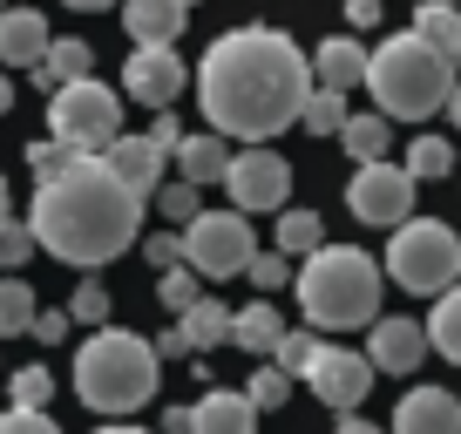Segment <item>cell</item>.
Returning a JSON list of instances; mask_svg holds the SVG:
<instances>
[{"label": "cell", "mask_w": 461, "mask_h": 434, "mask_svg": "<svg viewBox=\"0 0 461 434\" xmlns=\"http://www.w3.org/2000/svg\"><path fill=\"white\" fill-rule=\"evenodd\" d=\"M305 387H312V401H326L332 414H360V401L374 393V360H366V353H346V347H319L312 366H305Z\"/></svg>", "instance_id": "11"}, {"label": "cell", "mask_w": 461, "mask_h": 434, "mask_svg": "<svg viewBox=\"0 0 461 434\" xmlns=\"http://www.w3.org/2000/svg\"><path fill=\"white\" fill-rule=\"evenodd\" d=\"M68 326H75V319H68V305H61V312H55V305H41V312H34V326H28V333L41 339V347H55V339H68Z\"/></svg>", "instance_id": "42"}, {"label": "cell", "mask_w": 461, "mask_h": 434, "mask_svg": "<svg viewBox=\"0 0 461 434\" xmlns=\"http://www.w3.org/2000/svg\"><path fill=\"white\" fill-rule=\"evenodd\" d=\"M176 339H184V353H211V347H230V305L203 292V299L190 305V312H176Z\"/></svg>", "instance_id": "20"}, {"label": "cell", "mask_w": 461, "mask_h": 434, "mask_svg": "<svg viewBox=\"0 0 461 434\" xmlns=\"http://www.w3.org/2000/svg\"><path fill=\"white\" fill-rule=\"evenodd\" d=\"M34 251H41V245H34L28 217H7V224H0V272H21Z\"/></svg>", "instance_id": "33"}, {"label": "cell", "mask_w": 461, "mask_h": 434, "mask_svg": "<svg viewBox=\"0 0 461 434\" xmlns=\"http://www.w3.org/2000/svg\"><path fill=\"white\" fill-rule=\"evenodd\" d=\"M414 34L428 48H441L447 61H461V7H447V0H420V7H414Z\"/></svg>", "instance_id": "24"}, {"label": "cell", "mask_w": 461, "mask_h": 434, "mask_svg": "<svg viewBox=\"0 0 461 434\" xmlns=\"http://www.w3.org/2000/svg\"><path fill=\"white\" fill-rule=\"evenodd\" d=\"M48 130L61 136L68 149H82V157H102V149L122 136V95H115L109 82H61L55 95H48Z\"/></svg>", "instance_id": "7"}, {"label": "cell", "mask_w": 461, "mask_h": 434, "mask_svg": "<svg viewBox=\"0 0 461 434\" xmlns=\"http://www.w3.org/2000/svg\"><path fill=\"white\" fill-rule=\"evenodd\" d=\"M346 116H353V109H346V95H332V88H312V95H305V109H299V122H305L312 136H339Z\"/></svg>", "instance_id": "30"}, {"label": "cell", "mask_w": 461, "mask_h": 434, "mask_svg": "<svg viewBox=\"0 0 461 434\" xmlns=\"http://www.w3.org/2000/svg\"><path fill=\"white\" fill-rule=\"evenodd\" d=\"M143 258L157 265V272H176V265H184V238H170V231L143 238Z\"/></svg>", "instance_id": "41"}, {"label": "cell", "mask_w": 461, "mask_h": 434, "mask_svg": "<svg viewBox=\"0 0 461 434\" xmlns=\"http://www.w3.org/2000/svg\"><path fill=\"white\" fill-rule=\"evenodd\" d=\"M190 21V0H122V28L136 48H176Z\"/></svg>", "instance_id": "17"}, {"label": "cell", "mask_w": 461, "mask_h": 434, "mask_svg": "<svg viewBox=\"0 0 461 434\" xmlns=\"http://www.w3.org/2000/svg\"><path fill=\"white\" fill-rule=\"evenodd\" d=\"M312 75H319V88L346 95V88H360V82H366V48L353 41V34H332V41L312 48Z\"/></svg>", "instance_id": "19"}, {"label": "cell", "mask_w": 461, "mask_h": 434, "mask_svg": "<svg viewBox=\"0 0 461 434\" xmlns=\"http://www.w3.org/2000/svg\"><path fill=\"white\" fill-rule=\"evenodd\" d=\"M75 14H102V7H122V0H68Z\"/></svg>", "instance_id": "48"}, {"label": "cell", "mask_w": 461, "mask_h": 434, "mask_svg": "<svg viewBox=\"0 0 461 434\" xmlns=\"http://www.w3.org/2000/svg\"><path fill=\"white\" fill-rule=\"evenodd\" d=\"M380 272L401 292H420V299H441L447 285H461V238L447 231L441 217H407L393 224V245Z\"/></svg>", "instance_id": "6"}, {"label": "cell", "mask_w": 461, "mask_h": 434, "mask_svg": "<svg viewBox=\"0 0 461 434\" xmlns=\"http://www.w3.org/2000/svg\"><path fill=\"white\" fill-rule=\"evenodd\" d=\"M278 339H285V319H278V305H238L230 312V347H245L251 360H272L278 353Z\"/></svg>", "instance_id": "22"}, {"label": "cell", "mask_w": 461, "mask_h": 434, "mask_svg": "<svg viewBox=\"0 0 461 434\" xmlns=\"http://www.w3.org/2000/svg\"><path fill=\"white\" fill-rule=\"evenodd\" d=\"M346 21H353V28H374V21H380V0H346Z\"/></svg>", "instance_id": "44"}, {"label": "cell", "mask_w": 461, "mask_h": 434, "mask_svg": "<svg viewBox=\"0 0 461 434\" xmlns=\"http://www.w3.org/2000/svg\"><path fill=\"white\" fill-rule=\"evenodd\" d=\"M102 163H109V170H115L122 184L136 190V197L149 203V197L163 190V170H170V149H157L149 136H130V130H122L109 149H102Z\"/></svg>", "instance_id": "14"}, {"label": "cell", "mask_w": 461, "mask_h": 434, "mask_svg": "<svg viewBox=\"0 0 461 434\" xmlns=\"http://www.w3.org/2000/svg\"><path fill=\"white\" fill-rule=\"evenodd\" d=\"M170 163H176V176H184V184H224V170H230V149H224V136H184V143L170 149Z\"/></svg>", "instance_id": "23"}, {"label": "cell", "mask_w": 461, "mask_h": 434, "mask_svg": "<svg viewBox=\"0 0 461 434\" xmlns=\"http://www.w3.org/2000/svg\"><path fill=\"white\" fill-rule=\"evenodd\" d=\"M326 347V339H312V333H299V326H285V339H278V353H272V366H285L292 380H305V366H312V353Z\"/></svg>", "instance_id": "34"}, {"label": "cell", "mask_w": 461, "mask_h": 434, "mask_svg": "<svg viewBox=\"0 0 461 434\" xmlns=\"http://www.w3.org/2000/svg\"><path fill=\"white\" fill-rule=\"evenodd\" d=\"M190 434H258V407L230 387H211L203 401H190Z\"/></svg>", "instance_id": "18"}, {"label": "cell", "mask_w": 461, "mask_h": 434, "mask_svg": "<svg viewBox=\"0 0 461 434\" xmlns=\"http://www.w3.org/2000/svg\"><path fill=\"white\" fill-rule=\"evenodd\" d=\"M224 190H230V211H285L292 197V163L278 157L272 143H245L230 149V170H224Z\"/></svg>", "instance_id": "9"}, {"label": "cell", "mask_w": 461, "mask_h": 434, "mask_svg": "<svg viewBox=\"0 0 461 434\" xmlns=\"http://www.w3.org/2000/svg\"><path fill=\"white\" fill-rule=\"evenodd\" d=\"M157 292H163V305H170V312H190V305L203 299V278L190 272V265H176V272H163Z\"/></svg>", "instance_id": "38"}, {"label": "cell", "mask_w": 461, "mask_h": 434, "mask_svg": "<svg viewBox=\"0 0 461 434\" xmlns=\"http://www.w3.org/2000/svg\"><path fill=\"white\" fill-rule=\"evenodd\" d=\"M420 326H428V353H441V360L461 366V285H447Z\"/></svg>", "instance_id": "25"}, {"label": "cell", "mask_w": 461, "mask_h": 434, "mask_svg": "<svg viewBox=\"0 0 461 434\" xmlns=\"http://www.w3.org/2000/svg\"><path fill=\"white\" fill-rule=\"evenodd\" d=\"M455 163H461V157L447 149V136H414V143H407V163H401V170L414 176V184H428V176H447Z\"/></svg>", "instance_id": "29"}, {"label": "cell", "mask_w": 461, "mask_h": 434, "mask_svg": "<svg viewBox=\"0 0 461 434\" xmlns=\"http://www.w3.org/2000/svg\"><path fill=\"white\" fill-rule=\"evenodd\" d=\"M245 278H251L258 292H278V285L292 278V258H285V251H258V258L245 265Z\"/></svg>", "instance_id": "39"}, {"label": "cell", "mask_w": 461, "mask_h": 434, "mask_svg": "<svg viewBox=\"0 0 461 434\" xmlns=\"http://www.w3.org/2000/svg\"><path fill=\"white\" fill-rule=\"evenodd\" d=\"M319 245H326V217L319 211H285L278 217V251H285V258H312Z\"/></svg>", "instance_id": "28"}, {"label": "cell", "mask_w": 461, "mask_h": 434, "mask_svg": "<svg viewBox=\"0 0 461 434\" xmlns=\"http://www.w3.org/2000/svg\"><path fill=\"white\" fill-rule=\"evenodd\" d=\"M7 109H14V75L0 68V116H7Z\"/></svg>", "instance_id": "47"}, {"label": "cell", "mask_w": 461, "mask_h": 434, "mask_svg": "<svg viewBox=\"0 0 461 434\" xmlns=\"http://www.w3.org/2000/svg\"><path fill=\"white\" fill-rule=\"evenodd\" d=\"M7 217H14V203H7V176H0V224H7Z\"/></svg>", "instance_id": "50"}, {"label": "cell", "mask_w": 461, "mask_h": 434, "mask_svg": "<svg viewBox=\"0 0 461 434\" xmlns=\"http://www.w3.org/2000/svg\"><path fill=\"white\" fill-rule=\"evenodd\" d=\"M387 136H393V122L380 116V109H374V116L353 109L346 130H339V143H346V157H353V163H380V157H387Z\"/></svg>", "instance_id": "26"}, {"label": "cell", "mask_w": 461, "mask_h": 434, "mask_svg": "<svg viewBox=\"0 0 461 434\" xmlns=\"http://www.w3.org/2000/svg\"><path fill=\"white\" fill-rule=\"evenodd\" d=\"M245 401L258 407V414L285 407V401H292V374H285V366H272V360H265V366H251V380H245Z\"/></svg>", "instance_id": "32"}, {"label": "cell", "mask_w": 461, "mask_h": 434, "mask_svg": "<svg viewBox=\"0 0 461 434\" xmlns=\"http://www.w3.org/2000/svg\"><path fill=\"white\" fill-rule=\"evenodd\" d=\"M88 75H95V48H88L82 34H55L48 55H41V68H34V82L55 95L61 82H88Z\"/></svg>", "instance_id": "21"}, {"label": "cell", "mask_w": 461, "mask_h": 434, "mask_svg": "<svg viewBox=\"0 0 461 434\" xmlns=\"http://www.w3.org/2000/svg\"><path fill=\"white\" fill-rule=\"evenodd\" d=\"M48 21L41 7H0V68H41L48 55Z\"/></svg>", "instance_id": "16"}, {"label": "cell", "mask_w": 461, "mask_h": 434, "mask_svg": "<svg viewBox=\"0 0 461 434\" xmlns=\"http://www.w3.org/2000/svg\"><path fill=\"white\" fill-rule=\"evenodd\" d=\"M95 434H149V428H122V420H115V428H95Z\"/></svg>", "instance_id": "51"}, {"label": "cell", "mask_w": 461, "mask_h": 434, "mask_svg": "<svg viewBox=\"0 0 461 434\" xmlns=\"http://www.w3.org/2000/svg\"><path fill=\"white\" fill-rule=\"evenodd\" d=\"M28 231H34V245H41L48 258L75 265V272H95V265L122 258V251L143 238V197L102 157H82L68 176L34 190Z\"/></svg>", "instance_id": "2"}, {"label": "cell", "mask_w": 461, "mask_h": 434, "mask_svg": "<svg viewBox=\"0 0 461 434\" xmlns=\"http://www.w3.org/2000/svg\"><path fill=\"white\" fill-rule=\"evenodd\" d=\"M68 319L75 326H102V319H109V285H102V278H82L75 299H68Z\"/></svg>", "instance_id": "36"}, {"label": "cell", "mask_w": 461, "mask_h": 434, "mask_svg": "<svg viewBox=\"0 0 461 434\" xmlns=\"http://www.w3.org/2000/svg\"><path fill=\"white\" fill-rule=\"evenodd\" d=\"M366 360H374V374H414L420 360H428V326L420 319H374L366 326Z\"/></svg>", "instance_id": "13"}, {"label": "cell", "mask_w": 461, "mask_h": 434, "mask_svg": "<svg viewBox=\"0 0 461 434\" xmlns=\"http://www.w3.org/2000/svg\"><path fill=\"white\" fill-rule=\"evenodd\" d=\"M34 312H41V305H34V285L28 278H0V339H21L34 326Z\"/></svg>", "instance_id": "27"}, {"label": "cell", "mask_w": 461, "mask_h": 434, "mask_svg": "<svg viewBox=\"0 0 461 434\" xmlns=\"http://www.w3.org/2000/svg\"><path fill=\"white\" fill-rule=\"evenodd\" d=\"M184 265L217 285V278H245V265L258 258V238H251V217L245 211H197L184 224Z\"/></svg>", "instance_id": "8"}, {"label": "cell", "mask_w": 461, "mask_h": 434, "mask_svg": "<svg viewBox=\"0 0 461 434\" xmlns=\"http://www.w3.org/2000/svg\"><path fill=\"white\" fill-rule=\"evenodd\" d=\"M190 7H197V0H190Z\"/></svg>", "instance_id": "52"}, {"label": "cell", "mask_w": 461, "mask_h": 434, "mask_svg": "<svg viewBox=\"0 0 461 434\" xmlns=\"http://www.w3.org/2000/svg\"><path fill=\"white\" fill-rule=\"evenodd\" d=\"M332 434H387V428H374V420H360V414H339V428Z\"/></svg>", "instance_id": "45"}, {"label": "cell", "mask_w": 461, "mask_h": 434, "mask_svg": "<svg viewBox=\"0 0 461 434\" xmlns=\"http://www.w3.org/2000/svg\"><path fill=\"white\" fill-rule=\"evenodd\" d=\"M346 211L360 217V224H374V231H393V224H407L414 217V176L401 170V163H360L353 170V184H346Z\"/></svg>", "instance_id": "10"}, {"label": "cell", "mask_w": 461, "mask_h": 434, "mask_svg": "<svg viewBox=\"0 0 461 434\" xmlns=\"http://www.w3.org/2000/svg\"><path fill=\"white\" fill-rule=\"evenodd\" d=\"M0 7H7V0H0Z\"/></svg>", "instance_id": "54"}, {"label": "cell", "mask_w": 461, "mask_h": 434, "mask_svg": "<svg viewBox=\"0 0 461 434\" xmlns=\"http://www.w3.org/2000/svg\"><path fill=\"white\" fill-rule=\"evenodd\" d=\"M292 292L305 305V326L319 333H353L380 319V265L360 245H319L292 272Z\"/></svg>", "instance_id": "3"}, {"label": "cell", "mask_w": 461, "mask_h": 434, "mask_svg": "<svg viewBox=\"0 0 461 434\" xmlns=\"http://www.w3.org/2000/svg\"><path fill=\"white\" fill-rule=\"evenodd\" d=\"M157 211H163V217H176V231H184L190 217L203 211V190H197V184H184V176H176V184H163V190H157Z\"/></svg>", "instance_id": "35"}, {"label": "cell", "mask_w": 461, "mask_h": 434, "mask_svg": "<svg viewBox=\"0 0 461 434\" xmlns=\"http://www.w3.org/2000/svg\"><path fill=\"white\" fill-rule=\"evenodd\" d=\"M7 393H14V407H48L55 374H48V366H21V374H7Z\"/></svg>", "instance_id": "37"}, {"label": "cell", "mask_w": 461, "mask_h": 434, "mask_svg": "<svg viewBox=\"0 0 461 434\" xmlns=\"http://www.w3.org/2000/svg\"><path fill=\"white\" fill-rule=\"evenodd\" d=\"M387 434H461V401L447 387H414V393H401Z\"/></svg>", "instance_id": "15"}, {"label": "cell", "mask_w": 461, "mask_h": 434, "mask_svg": "<svg viewBox=\"0 0 461 434\" xmlns=\"http://www.w3.org/2000/svg\"><path fill=\"white\" fill-rule=\"evenodd\" d=\"M447 116H455V130H461V82H455V95H447Z\"/></svg>", "instance_id": "49"}, {"label": "cell", "mask_w": 461, "mask_h": 434, "mask_svg": "<svg viewBox=\"0 0 461 434\" xmlns=\"http://www.w3.org/2000/svg\"><path fill=\"white\" fill-rule=\"evenodd\" d=\"M184 88H190V68H184L176 48H136V55L122 61V95L143 102V109H170Z\"/></svg>", "instance_id": "12"}, {"label": "cell", "mask_w": 461, "mask_h": 434, "mask_svg": "<svg viewBox=\"0 0 461 434\" xmlns=\"http://www.w3.org/2000/svg\"><path fill=\"white\" fill-rule=\"evenodd\" d=\"M447 7H455V0H447Z\"/></svg>", "instance_id": "53"}, {"label": "cell", "mask_w": 461, "mask_h": 434, "mask_svg": "<svg viewBox=\"0 0 461 434\" xmlns=\"http://www.w3.org/2000/svg\"><path fill=\"white\" fill-rule=\"evenodd\" d=\"M366 95L387 122H420L434 109H447L455 95V61L441 48H428L414 28L407 34H387V41L366 55Z\"/></svg>", "instance_id": "5"}, {"label": "cell", "mask_w": 461, "mask_h": 434, "mask_svg": "<svg viewBox=\"0 0 461 434\" xmlns=\"http://www.w3.org/2000/svg\"><path fill=\"white\" fill-rule=\"evenodd\" d=\"M149 143H157V149H176V143H184V130H176L170 109H157V122H149Z\"/></svg>", "instance_id": "43"}, {"label": "cell", "mask_w": 461, "mask_h": 434, "mask_svg": "<svg viewBox=\"0 0 461 434\" xmlns=\"http://www.w3.org/2000/svg\"><path fill=\"white\" fill-rule=\"evenodd\" d=\"M0 434H61V428L48 420V407H7V414H0Z\"/></svg>", "instance_id": "40"}, {"label": "cell", "mask_w": 461, "mask_h": 434, "mask_svg": "<svg viewBox=\"0 0 461 434\" xmlns=\"http://www.w3.org/2000/svg\"><path fill=\"white\" fill-rule=\"evenodd\" d=\"M163 434H190V407H170V414H163Z\"/></svg>", "instance_id": "46"}, {"label": "cell", "mask_w": 461, "mask_h": 434, "mask_svg": "<svg viewBox=\"0 0 461 434\" xmlns=\"http://www.w3.org/2000/svg\"><path fill=\"white\" fill-rule=\"evenodd\" d=\"M75 163H82V149H68L61 136H48V143H28V170H34V190L55 184V176H68Z\"/></svg>", "instance_id": "31"}, {"label": "cell", "mask_w": 461, "mask_h": 434, "mask_svg": "<svg viewBox=\"0 0 461 434\" xmlns=\"http://www.w3.org/2000/svg\"><path fill=\"white\" fill-rule=\"evenodd\" d=\"M157 380H163V353L143 333L102 326L75 347V393L88 414H136V407H149Z\"/></svg>", "instance_id": "4"}, {"label": "cell", "mask_w": 461, "mask_h": 434, "mask_svg": "<svg viewBox=\"0 0 461 434\" xmlns=\"http://www.w3.org/2000/svg\"><path fill=\"white\" fill-rule=\"evenodd\" d=\"M305 95H312V55L285 28H230L203 48L197 109L217 136L272 143L299 122Z\"/></svg>", "instance_id": "1"}]
</instances>
